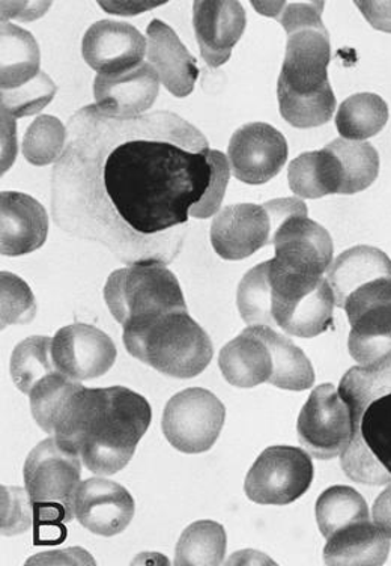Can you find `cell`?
<instances>
[{"label":"cell","mask_w":391,"mask_h":566,"mask_svg":"<svg viewBox=\"0 0 391 566\" xmlns=\"http://www.w3.org/2000/svg\"><path fill=\"white\" fill-rule=\"evenodd\" d=\"M104 300L123 327L166 312L187 311L180 282L161 261L137 262L116 270L104 286Z\"/></svg>","instance_id":"cell-6"},{"label":"cell","mask_w":391,"mask_h":566,"mask_svg":"<svg viewBox=\"0 0 391 566\" xmlns=\"http://www.w3.org/2000/svg\"><path fill=\"white\" fill-rule=\"evenodd\" d=\"M228 536L222 524L202 520L182 532L175 552V565H222L226 555Z\"/></svg>","instance_id":"cell-30"},{"label":"cell","mask_w":391,"mask_h":566,"mask_svg":"<svg viewBox=\"0 0 391 566\" xmlns=\"http://www.w3.org/2000/svg\"><path fill=\"white\" fill-rule=\"evenodd\" d=\"M33 505L28 491L2 486V535L14 536L27 532L32 524Z\"/></svg>","instance_id":"cell-39"},{"label":"cell","mask_w":391,"mask_h":566,"mask_svg":"<svg viewBox=\"0 0 391 566\" xmlns=\"http://www.w3.org/2000/svg\"><path fill=\"white\" fill-rule=\"evenodd\" d=\"M262 327L274 359V374L270 385L293 392L310 389L315 382V370L305 352L274 328Z\"/></svg>","instance_id":"cell-29"},{"label":"cell","mask_w":391,"mask_h":566,"mask_svg":"<svg viewBox=\"0 0 391 566\" xmlns=\"http://www.w3.org/2000/svg\"><path fill=\"white\" fill-rule=\"evenodd\" d=\"M315 512L319 531L327 539L340 528L370 520L368 503L363 495L345 485L331 486L324 491L316 502Z\"/></svg>","instance_id":"cell-32"},{"label":"cell","mask_w":391,"mask_h":566,"mask_svg":"<svg viewBox=\"0 0 391 566\" xmlns=\"http://www.w3.org/2000/svg\"><path fill=\"white\" fill-rule=\"evenodd\" d=\"M2 112L12 118L39 114L56 94V85L40 69L39 44L31 32L2 24L0 32Z\"/></svg>","instance_id":"cell-7"},{"label":"cell","mask_w":391,"mask_h":566,"mask_svg":"<svg viewBox=\"0 0 391 566\" xmlns=\"http://www.w3.org/2000/svg\"><path fill=\"white\" fill-rule=\"evenodd\" d=\"M327 148L342 168L340 195L359 193L376 182L380 174V156L369 142L336 139Z\"/></svg>","instance_id":"cell-31"},{"label":"cell","mask_w":391,"mask_h":566,"mask_svg":"<svg viewBox=\"0 0 391 566\" xmlns=\"http://www.w3.org/2000/svg\"><path fill=\"white\" fill-rule=\"evenodd\" d=\"M135 499L118 482L91 478L78 485L74 514L87 531L99 536L123 534L135 517Z\"/></svg>","instance_id":"cell-18"},{"label":"cell","mask_w":391,"mask_h":566,"mask_svg":"<svg viewBox=\"0 0 391 566\" xmlns=\"http://www.w3.org/2000/svg\"><path fill=\"white\" fill-rule=\"evenodd\" d=\"M147 35L149 64L156 69L160 82L168 87L169 93L178 98L193 93L199 77L198 62L173 29L160 20H152Z\"/></svg>","instance_id":"cell-23"},{"label":"cell","mask_w":391,"mask_h":566,"mask_svg":"<svg viewBox=\"0 0 391 566\" xmlns=\"http://www.w3.org/2000/svg\"><path fill=\"white\" fill-rule=\"evenodd\" d=\"M382 277H391V260L380 249L370 245H356L340 253L327 270L336 306L342 310L353 291Z\"/></svg>","instance_id":"cell-26"},{"label":"cell","mask_w":391,"mask_h":566,"mask_svg":"<svg viewBox=\"0 0 391 566\" xmlns=\"http://www.w3.org/2000/svg\"><path fill=\"white\" fill-rule=\"evenodd\" d=\"M268 261L253 268L240 282L236 305L247 326H273Z\"/></svg>","instance_id":"cell-35"},{"label":"cell","mask_w":391,"mask_h":566,"mask_svg":"<svg viewBox=\"0 0 391 566\" xmlns=\"http://www.w3.org/2000/svg\"><path fill=\"white\" fill-rule=\"evenodd\" d=\"M151 419L147 399L127 387H82L66 401L53 436L89 472L110 476L130 463Z\"/></svg>","instance_id":"cell-2"},{"label":"cell","mask_w":391,"mask_h":566,"mask_svg":"<svg viewBox=\"0 0 391 566\" xmlns=\"http://www.w3.org/2000/svg\"><path fill=\"white\" fill-rule=\"evenodd\" d=\"M49 234V218L36 199L19 191L0 195V252L22 256L43 248Z\"/></svg>","instance_id":"cell-22"},{"label":"cell","mask_w":391,"mask_h":566,"mask_svg":"<svg viewBox=\"0 0 391 566\" xmlns=\"http://www.w3.org/2000/svg\"><path fill=\"white\" fill-rule=\"evenodd\" d=\"M66 130L55 116L40 115L23 137V154L33 166H47L64 153Z\"/></svg>","instance_id":"cell-36"},{"label":"cell","mask_w":391,"mask_h":566,"mask_svg":"<svg viewBox=\"0 0 391 566\" xmlns=\"http://www.w3.org/2000/svg\"><path fill=\"white\" fill-rule=\"evenodd\" d=\"M390 553V538L376 523L360 522L340 528L327 539L326 565H384Z\"/></svg>","instance_id":"cell-25"},{"label":"cell","mask_w":391,"mask_h":566,"mask_svg":"<svg viewBox=\"0 0 391 566\" xmlns=\"http://www.w3.org/2000/svg\"><path fill=\"white\" fill-rule=\"evenodd\" d=\"M148 40L135 27L102 20L83 36L82 55L98 74H116L135 69L147 55Z\"/></svg>","instance_id":"cell-19"},{"label":"cell","mask_w":391,"mask_h":566,"mask_svg":"<svg viewBox=\"0 0 391 566\" xmlns=\"http://www.w3.org/2000/svg\"><path fill=\"white\" fill-rule=\"evenodd\" d=\"M2 328L11 324L32 323L36 314L35 298L27 282L10 272L0 273Z\"/></svg>","instance_id":"cell-37"},{"label":"cell","mask_w":391,"mask_h":566,"mask_svg":"<svg viewBox=\"0 0 391 566\" xmlns=\"http://www.w3.org/2000/svg\"><path fill=\"white\" fill-rule=\"evenodd\" d=\"M288 142L281 132L265 123L239 128L228 148L229 165L236 180L260 186L273 180L288 160Z\"/></svg>","instance_id":"cell-15"},{"label":"cell","mask_w":391,"mask_h":566,"mask_svg":"<svg viewBox=\"0 0 391 566\" xmlns=\"http://www.w3.org/2000/svg\"><path fill=\"white\" fill-rule=\"evenodd\" d=\"M81 381L66 377L65 374L55 370L49 374L43 380L36 382L29 394L31 398V411L35 422L43 428L47 434H55L56 420L71 395L81 390Z\"/></svg>","instance_id":"cell-34"},{"label":"cell","mask_w":391,"mask_h":566,"mask_svg":"<svg viewBox=\"0 0 391 566\" xmlns=\"http://www.w3.org/2000/svg\"><path fill=\"white\" fill-rule=\"evenodd\" d=\"M244 8L234 0H196L193 27L203 61L212 69L226 64L243 36Z\"/></svg>","instance_id":"cell-21"},{"label":"cell","mask_w":391,"mask_h":566,"mask_svg":"<svg viewBox=\"0 0 391 566\" xmlns=\"http://www.w3.org/2000/svg\"><path fill=\"white\" fill-rule=\"evenodd\" d=\"M52 356L60 373L82 382L109 373L118 353L106 333L89 324L76 323L56 333Z\"/></svg>","instance_id":"cell-16"},{"label":"cell","mask_w":391,"mask_h":566,"mask_svg":"<svg viewBox=\"0 0 391 566\" xmlns=\"http://www.w3.org/2000/svg\"><path fill=\"white\" fill-rule=\"evenodd\" d=\"M274 262L288 272L323 276L332 262V240L326 228L307 212L290 216L277 228L273 239Z\"/></svg>","instance_id":"cell-17"},{"label":"cell","mask_w":391,"mask_h":566,"mask_svg":"<svg viewBox=\"0 0 391 566\" xmlns=\"http://www.w3.org/2000/svg\"><path fill=\"white\" fill-rule=\"evenodd\" d=\"M210 154L205 136L172 112L118 118L83 107L53 168V218L119 261L168 264L177 245L161 234L189 223L205 197Z\"/></svg>","instance_id":"cell-1"},{"label":"cell","mask_w":391,"mask_h":566,"mask_svg":"<svg viewBox=\"0 0 391 566\" xmlns=\"http://www.w3.org/2000/svg\"><path fill=\"white\" fill-rule=\"evenodd\" d=\"M290 190L303 199H319L340 195L342 168L330 149L302 154L290 161L288 169Z\"/></svg>","instance_id":"cell-27"},{"label":"cell","mask_w":391,"mask_h":566,"mask_svg":"<svg viewBox=\"0 0 391 566\" xmlns=\"http://www.w3.org/2000/svg\"><path fill=\"white\" fill-rule=\"evenodd\" d=\"M314 463L305 449H265L245 476V495L260 505H289L310 489Z\"/></svg>","instance_id":"cell-12"},{"label":"cell","mask_w":391,"mask_h":566,"mask_svg":"<svg viewBox=\"0 0 391 566\" xmlns=\"http://www.w3.org/2000/svg\"><path fill=\"white\" fill-rule=\"evenodd\" d=\"M373 523L391 538V484L378 495L372 507Z\"/></svg>","instance_id":"cell-41"},{"label":"cell","mask_w":391,"mask_h":566,"mask_svg":"<svg viewBox=\"0 0 391 566\" xmlns=\"http://www.w3.org/2000/svg\"><path fill=\"white\" fill-rule=\"evenodd\" d=\"M344 310L351 324L348 348L353 360L366 366L391 356V277L353 291Z\"/></svg>","instance_id":"cell-11"},{"label":"cell","mask_w":391,"mask_h":566,"mask_svg":"<svg viewBox=\"0 0 391 566\" xmlns=\"http://www.w3.org/2000/svg\"><path fill=\"white\" fill-rule=\"evenodd\" d=\"M298 441L316 460L340 457L352 437L348 403L332 385L316 387L297 422Z\"/></svg>","instance_id":"cell-14"},{"label":"cell","mask_w":391,"mask_h":566,"mask_svg":"<svg viewBox=\"0 0 391 566\" xmlns=\"http://www.w3.org/2000/svg\"><path fill=\"white\" fill-rule=\"evenodd\" d=\"M52 344L53 339L49 336H32L17 345L12 352L11 377L20 392L31 394L36 382L57 370L53 361Z\"/></svg>","instance_id":"cell-33"},{"label":"cell","mask_w":391,"mask_h":566,"mask_svg":"<svg viewBox=\"0 0 391 566\" xmlns=\"http://www.w3.org/2000/svg\"><path fill=\"white\" fill-rule=\"evenodd\" d=\"M82 460L53 437L32 449L24 463V485L41 524L76 518L74 499L81 482Z\"/></svg>","instance_id":"cell-8"},{"label":"cell","mask_w":391,"mask_h":566,"mask_svg":"<svg viewBox=\"0 0 391 566\" xmlns=\"http://www.w3.org/2000/svg\"><path fill=\"white\" fill-rule=\"evenodd\" d=\"M210 157L212 164L210 186H208L205 197L201 199V202L196 203L190 210V216L196 219H208L220 211L224 195H226L229 178H231L226 156L218 149H211Z\"/></svg>","instance_id":"cell-38"},{"label":"cell","mask_w":391,"mask_h":566,"mask_svg":"<svg viewBox=\"0 0 391 566\" xmlns=\"http://www.w3.org/2000/svg\"><path fill=\"white\" fill-rule=\"evenodd\" d=\"M226 409L210 390L191 387L166 403L161 427L175 449L184 453L210 451L223 430Z\"/></svg>","instance_id":"cell-13"},{"label":"cell","mask_w":391,"mask_h":566,"mask_svg":"<svg viewBox=\"0 0 391 566\" xmlns=\"http://www.w3.org/2000/svg\"><path fill=\"white\" fill-rule=\"evenodd\" d=\"M356 6L377 31L391 33V2L357 0Z\"/></svg>","instance_id":"cell-40"},{"label":"cell","mask_w":391,"mask_h":566,"mask_svg":"<svg viewBox=\"0 0 391 566\" xmlns=\"http://www.w3.org/2000/svg\"><path fill=\"white\" fill-rule=\"evenodd\" d=\"M339 394L352 420L351 441L340 455L344 472L357 484H391V356L353 366Z\"/></svg>","instance_id":"cell-4"},{"label":"cell","mask_w":391,"mask_h":566,"mask_svg":"<svg viewBox=\"0 0 391 566\" xmlns=\"http://www.w3.org/2000/svg\"><path fill=\"white\" fill-rule=\"evenodd\" d=\"M123 340L135 359L180 380L198 377L214 356L210 336L189 311L166 312L128 324Z\"/></svg>","instance_id":"cell-5"},{"label":"cell","mask_w":391,"mask_h":566,"mask_svg":"<svg viewBox=\"0 0 391 566\" xmlns=\"http://www.w3.org/2000/svg\"><path fill=\"white\" fill-rule=\"evenodd\" d=\"M272 319L274 331L297 338H315L332 324L335 294L324 276H307L278 268L268 261Z\"/></svg>","instance_id":"cell-9"},{"label":"cell","mask_w":391,"mask_h":566,"mask_svg":"<svg viewBox=\"0 0 391 566\" xmlns=\"http://www.w3.org/2000/svg\"><path fill=\"white\" fill-rule=\"evenodd\" d=\"M389 120V106L377 94L351 95L340 104L336 127L342 139L364 140L377 136Z\"/></svg>","instance_id":"cell-28"},{"label":"cell","mask_w":391,"mask_h":566,"mask_svg":"<svg viewBox=\"0 0 391 566\" xmlns=\"http://www.w3.org/2000/svg\"><path fill=\"white\" fill-rule=\"evenodd\" d=\"M219 366L229 385L251 389L272 381L274 359L272 347L265 338L264 327L245 328L240 336L224 345Z\"/></svg>","instance_id":"cell-24"},{"label":"cell","mask_w":391,"mask_h":566,"mask_svg":"<svg viewBox=\"0 0 391 566\" xmlns=\"http://www.w3.org/2000/svg\"><path fill=\"white\" fill-rule=\"evenodd\" d=\"M256 11L272 15L288 33L285 61L277 82L282 118L295 128L326 126L336 111L328 82L330 35L324 27V2H253Z\"/></svg>","instance_id":"cell-3"},{"label":"cell","mask_w":391,"mask_h":566,"mask_svg":"<svg viewBox=\"0 0 391 566\" xmlns=\"http://www.w3.org/2000/svg\"><path fill=\"white\" fill-rule=\"evenodd\" d=\"M160 77L149 62L116 74H98L94 97L103 114L118 118H135L156 103Z\"/></svg>","instance_id":"cell-20"},{"label":"cell","mask_w":391,"mask_h":566,"mask_svg":"<svg viewBox=\"0 0 391 566\" xmlns=\"http://www.w3.org/2000/svg\"><path fill=\"white\" fill-rule=\"evenodd\" d=\"M309 212L295 198L274 199L264 206L236 203L219 211L211 227V243L219 256L240 261L273 244L274 234L290 216Z\"/></svg>","instance_id":"cell-10"}]
</instances>
